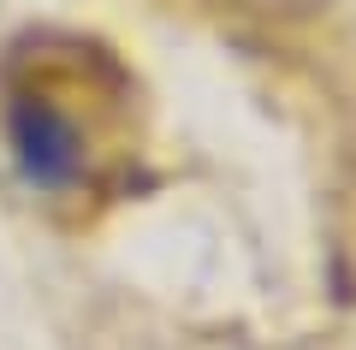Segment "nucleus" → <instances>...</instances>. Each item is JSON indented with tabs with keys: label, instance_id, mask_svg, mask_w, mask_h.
I'll return each mask as SVG.
<instances>
[{
	"label": "nucleus",
	"instance_id": "f257e3e1",
	"mask_svg": "<svg viewBox=\"0 0 356 350\" xmlns=\"http://www.w3.org/2000/svg\"><path fill=\"white\" fill-rule=\"evenodd\" d=\"M6 149L30 190H72L83 178V131L42 89H18L6 101Z\"/></svg>",
	"mask_w": 356,
	"mask_h": 350
},
{
	"label": "nucleus",
	"instance_id": "f03ea898",
	"mask_svg": "<svg viewBox=\"0 0 356 350\" xmlns=\"http://www.w3.org/2000/svg\"><path fill=\"white\" fill-rule=\"evenodd\" d=\"M226 6L255 13V18H303V13H315V6H327V0H226Z\"/></svg>",
	"mask_w": 356,
	"mask_h": 350
}]
</instances>
